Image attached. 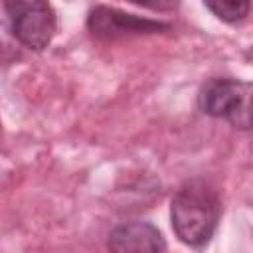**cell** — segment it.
I'll return each mask as SVG.
<instances>
[{
  "instance_id": "cell-1",
  "label": "cell",
  "mask_w": 253,
  "mask_h": 253,
  "mask_svg": "<svg viewBox=\"0 0 253 253\" xmlns=\"http://www.w3.org/2000/svg\"><path fill=\"white\" fill-rule=\"evenodd\" d=\"M221 202L217 190L202 180H188L178 188L170 206V219L178 239L190 247H204L219 221Z\"/></svg>"
},
{
  "instance_id": "cell-2",
  "label": "cell",
  "mask_w": 253,
  "mask_h": 253,
  "mask_svg": "<svg viewBox=\"0 0 253 253\" xmlns=\"http://www.w3.org/2000/svg\"><path fill=\"white\" fill-rule=\"evenodd\" d=\"M249 93L251 85L231 77H213L206 81L198 93L200 109L213 117L229 121L233 126L249 128Z\"/></svg>"
},
{
  "instance_id": "cell-3",
  "label": "cell",
  "mask_w": 253,
  "mask_h": 253,
  "mask_svg": "<svg viewBox=\"0 0 253 253\" xmlns=\"http://www.w3.org/2000/svg\"><path fill=\"white\" fill-rule=\"evenodd\" d=\"M12 36L26 47L42 51L57 30V18L47 0H4Z\"/></svg>"
},
{
  "instance_id": "cell-4",
  "label": "cell",
  "mask_w": 253,
  "mask_h": 253,
  "mask_svg": "<svg viewBox=\"0 0 253 253\" xmlns=\"http://www.w3.org/2000/svg\"><path fill=\"white\" fill-rule=\"evenodd\" d=\"M87 28L99 40H121L128 36H142V34H158L168 30V24L138 18L134 14H126L117 8L97 6L89 12Z\"/></svg>"
},
{
  "instance_id": "cell-5",
  "label": "cell",
  "mask_w": 253,
  "mask_h": 253,
  "mask_svg": "<svg viewBox=\"0 0 253 253\" xmlns=\"http://www.w3.org/2000/svg\"><path fill=\"white\" fill-rule=\"evenodd\" d=\"M109 249L113 251H164L166 241L148 221H125L111 229Z\"/></svg>"
},
{
  "instance_id": "cell-6",
  "label": "cell",
  "mask_w": 253,
  "mask_h": 253,
  "mask_svg": "<svg viewBox=\"0 0 253 253\" xmlns=\"http://www.w3.org/2000/svg\"><path fill=\"white\" fill-rule=\"evenodd\" d=\"M204 4L227 24H237L249 14V0H204Z\"/></svg>"
},
{
  "instance_id": "cell-7",
  "label": "cell",
  "mask_w": 253,
  "mask_h": 253,
  "mask_svg": "<svg viewBox=\"0 0 253 253\" xmlns=\"http://www.w3.org/2000/svg\"><path fill=\"white\" fill-rule=\"evenodd\" d=\"M18 57H20V53H18V49H14L12 42L6 36V30L0 22V61H12V59H18Z\"/></svg>"
},
{
  "instance_id": "cell-8",
  "label": "cell",
  "mask_w": 253,
  "mask_h": 253,
  "mask_svg": "<svg viewBox=\"0 0 253 253\" xmlns=\"http://www.w3.org/2000/svg\"><path fill=\"white\" fill-rule=\"evenodd\" d=\"M138 6H144V8H150V10H156V12H170L178 6L180 0H130Z\"/></svg>"
}]
</instances>
